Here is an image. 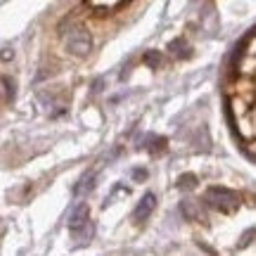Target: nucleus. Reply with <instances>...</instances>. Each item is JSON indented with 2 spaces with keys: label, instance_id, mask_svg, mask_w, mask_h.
Listing matches in <instances>:
<instances>
[{
  "label": "nucleus",
  "instance_id": "f257e3e1",
  "mask_svg": "<svg viewBox=\"0 0 256 256\" xmlns=\"http://www.w3.org/2000/svg\"><path fill=\"white\" fill-rule=\"evenodd\" d=\"M60 38H62V46L66 48V52L72 57H76V60H86L90 55L92 50L90 31L76 17L64 19V24L60 26Z\"/></svg>",
  "mask_w": 256,
  "mask_h": 256
},
{
  "label": "nucleus",
  "instance_id": "f03ea898",
  "mask_svg": "<svg viewBox=\"0 0 256 256\" xmlns=\"http://www.w3.org/2000/svg\"><path fill=\"white\" fill-rule=\"evenodd\" d=\"M204 202L209 204L211 209L220 211V214H235L242 206V197H240L238 192L228 190V188H218V185H214V188L206 190Z\"/></svg>",
  "mask_w": 256,
  "mask_h": 256
},
{
  "label": "nucleus",
  "instance_id": "7ed1b4c3",
  "mask_svg": "<svg viewBox=\"0 0 256 256\" xmlns=\"http://www.w3.org/2000/svg\"><path fill=\"white\" fill-rule=\"evenodd\" d=\"M228 98H240L242 102H247L249 107H256V78H235L228 88Z\"/></svg>",
  "mask_w": 256,
  "mask_h": 256
},
{
  "label": "nucleus",
  "instance_id": "20e7f679",
  "mask_svg": "<svg viewBox=\"0 0 256 256\" xmlns=\"http://www.w3.org/2000/svg\"><path fill=\"white\" fill-rule=\"evenodd\" d=\"M88 223H90V209H88V204L81 200H76V204H74L72 211H69V220H66L69 232H78V230H83Z\"/></svg>",
  "mask_w": 256,
  "mask_h": 256
},
{
  "label": "nucleus",
  "instance_id": "39448f33",
  "mask_svg": "<svg viewBox=\"0 0 256 256\" xmlns=\"http://www.w3.org/2000/svg\"><path fill=\"white\" fill-rule=\"evenodd\" d=\"M180 214H183L185 220H192V223H206V214L202 209V204L197 200H183L180 202Z\"/></svg>",
  "mask_w": 256,
  "mask_h": 256
},
{
  "label": "nucleus",
  "instance_id": "423d86ee",
  "mask_svg": "<svg viewBox=\"0 0 256 256\" xmlns=\"http://www.w3.org/2000/svg\"><path fill=\"white\" fill-rule=\"evenodd\" d=\"M154 209H156V197L154 194H145V197L140 200V204L136 206V211H133V220H136V223H142V220H147L152 216Z\"/></svg>",
  "mask_w": 256,
  "mask_h": 256
},
{
  "label": "nucleus",
  "instance_id": "0eeeda50",
  "mask_svg": "<svg viewBox=\"0 0 256 256\" xmlns=\"http://www.w3.org/2000/svg\"><path fill=\"white\" fill-rule=\"evenodd\" d=\"M238 76L240 78H256V57L242 52L238 60Z\"/></svg>",
  "mask_w": 256,
  "mask_h": 256
},
{
  "label": "nucleus",
  "instance_id": "6e6552de",
  "mask_svg": "<svg viewBox=\"0 0 256 256\" xmlns=\"http://www.w3.org/2000/svg\"><path fill=\"white\" fill-rule=\"evenodd\" d=\"M88 10H95L98 17H107V14H114L116 10H124L128 8L126 2H86Z\"/></svg>",
  "mask_w": 256,
  "mask_h": 256
},
{
  "label": "nucleus",
  "instance_id": "1a4fd4ad",
  "mask_svg": "<svg viewBox=\"0 0 256 256\" xmlns=\"http://www.w3.org/2000/svg\"><path fill=\"white\" fill-rule=\"evenodd\" d=\"M168 52H171L176 60H188V57H192L190 46L185 43V38H176V40H171V43H168Z\"/></svg>",
  "mask_w": 256,
  "mask_h": 256
},
{
  "label": "nucleus",
  "instance_id": "9d476101",
  "mask_svg": "<svg viewBox=\"0 0 256 256\" xmlns=\"http://www.w3.org/2000/svg\"><path fill=\"white\" fill-rule=\"evenodd\" d=\"M142 62H145L150 69H154V72H159V69L166 66V60H164V52H162V50H147L145 55H142Z\"/></svg>",
  "mask_w": 256,
  "mask_h": 256
},
{
  "label": "nucleus",
  "instance_id": "9b49d317",
  "mask_svg": "<svg viewBox=\"0 0 256 256\" xmlns=\"http://www.w3.org/2000/svg\"><path fill=\"white\" fill-rule=\"evenodd\" d=\"M92 188H95V174H86L81 180L76 183V188H74V194L81 200V197H86V194H88Z\"/></svg>",
  "mask_w": 256,
  "mask_h": 256
},
{
  "label": "nucleus",
  "instance_id": "f8f14e48",
  "mask_svg": "<svg viewBox=\"0 0 256 256\" xmlns=\"http://www.w3.org/2000/svg\"><path fill=\"white\" fill-rule=\"evenodd\" d=\"M92 232H95V228H92V223H88L83 230H78V232H72V238L78 242V244H86V242H90L92 240Z\"/></svg>",
  "mask_w": 256,
  "mask_h": 256
},
{
  "label": "nucleus",
  "instance_id": "ddd939ff",
  "mask_svg": "<svg viewBox=\"0 0 256 256\" xmlns=\"http://www.w3.org/2000/svg\"><path fill=\"white\" fill-rule=\"evenodd\" d=\"M197 188V176H192V174H185L178 178V190H185V192H190Z\"/></svg>",
  "mask_w": 256,
  "mask_h": 256
},
{
  "label": "nucleus",
  "instance_id": "4468645a",
  "mask_svg": "<svg viewBox=\"0 0 256 256\" xmlns=\"http://www.w3.org/2000/svg\"><path fill=\"white\" fill-rule=\"evenodd\" d=\"M147 142H152V145H147V150L152 152V154H162L166 152V138H147Z\"/></svg>",
  "mask_w": 256,
  "mask_h": 256
},
{
  "label": "nucleus",
  "instance_id": "2eb2a0df",
  "mask_svg": "<svg viewBox=\"0 0 256 256\" xmlns=\"http://www.w3.org/2000/svg\"><path fill=\"white\" fill-rule=\"evenodd\" d=\"M14 100V83H10V78H2V104H10Z\"/></svg>",
  "mask_w": 256,
  "mask_h": 256
},
{
  "label": "nucleus",
  "instance_id": "dca6fc26",
  "mask_svg": "<svg viewBox=\"0 0 256 256\" xmlns=\"http://www.w3.org/2000/svg\"><path fill=\"white\" fill-rule=\"evenodd\" d=\"M133 180H136V183H145L147 180V168H136V171H133Z\"/></svg>",
  "mask_w": 256,
  "mask_h": 256
},
{
  "label": "nucleus",
  "instance_id": "f3484780",
  "mask_svg": "<svg viewBox=\"0 0 256 256\" xmlns=\"http://www.w3.org/2000/svg\"><path fill=\"white\" fill-rule=\"evenodd\" d=\"M252 238H256V230H249L247 235H244V238H242V244H240V247H247L249 242H252Z\"/></svg>",
  "mask_w": 256,
  "mask_h": 256
},
{
  "label": "nucleus",
  "instance_id": "a211bd4d",
  "mask_svg": "<svg viewBox=\"0 0 256 256\" xmlns=\"http://www.w3.org/2000/svg\"><path fill=\"white\" fill-rule=\"evenodd\" d=\"M247 152L252 156H256V140H252V142H247Z\"/></svg>",
  "mask_w": 256,
  "mask_h": 256
},
{
  "label": "nucleus",
  "instance_id": "6ab92c4d",
  "mask_svg": "<svg viewBox=\"0 0 256 256\" xmlns=\"http://www.w3.org/2000/svg\"><path fill=\"white\" fill-rule=\"evenodd\" d=\"M249 119H252V124H254V128H256V107L252 110V114H249Z\"/></svg>",
  "mask_w": 256,
  "mask_h": 256
}]
</instances>
